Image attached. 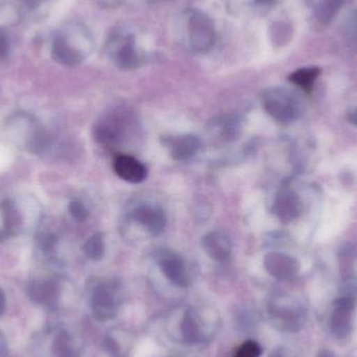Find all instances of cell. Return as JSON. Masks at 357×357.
I'll use <instances>...</instances> for the list:
<instances>
[{"instance_id": "6da1fadb", "label": "cell", "mask_w": 357, "mask_h": 357, "mask_svg": "<svg viewBox=\"0 0 357 357\" xmlns=\"http://www.w3.org/2000/svg\"><path fill=\"white\" fill-rule=\"evenodd\" d=\"M119 305L121 299L116 285L111 282H102L92 289L90 310L92 316L98 322H108L116 318Z\"/></svg>"}, {"instance_id": "7a4b0ae2", "label": "cell", "mask_w": 357, "mask_h": 357, "mask_svg": "<svg viewBox=\"0 0 357 357\" xmlns=\"http://www.w3.org/2000/svg\"><path fill=\"white\" fill-rule=\"evenodd\" d=\"M262 102L266 112L279 123H291L299 113L297 100L281 88L266 90L262 96Z\"/></svg>"}, {"instance_id": "3957f363", "label": "cell", "mask_w": 357, "mask_h": 357, "mask_svg": "<svg viewBox=\"0 0 357 357\" xmlns=\"http://www.w3.org/2000/svg\"><path fill=\"white\" fill-rule=\"evenodd\" d=\"M189 41L197 52H207L213 47L216 40L215 29L211 18L202 10L191 13L188 20Z\"/></svg>"}, {"instance_id": "277c9868", "label": "cell", "mask_w": 357, "mask_h": 357, "mask_svg": "<svg viewBox=\"0 0 357 357\" xmlns=\"http://www.w3.org/2000/svg\"><path fill=\"white\" fill-rule=\"evenodd\" d=\"M157 264L165 276L178 287H188L191 284L190 276L184 260L178 254L169 249H160L155 253Z\"/></svg>"}, {"instance_id": "5b68a950", "label": "cell", "mask_w": 357, "mask_h": 357, "mask_svg": "<svg viewBox=\"0 0 357 357\" xmlns=\"http://www.w3.org/2000/svg\"><path fill=\"white\" fill-rule=\"evenodd\" d=\"M29 299L42 307L56 310L60 299V285L52 279H37L27 287Z\"/></svg>"}, {"instance_id": "8992f818", "label": "cell", "mask_w": 357, "mask_h": 357, "mask_svg": "<svg viewBox=\"0 0 357 357\" xmlns=\"http://www.w3.org/2000/svg\"><path fill=\"white\" fill-rule=\"evenodd\" d=\"M136 222H139L153 236L162 234L167 228V218L159 206L144 204L138 206L133 212Z\"/></svg>"}, {"instance_id": "52a82bcc", "label": "cell", "mask_w": 357, "mask_h": 357, "mask_svg": "<svg viewBox=\"0 0 357 357\" xmlns=\"http://www.w3.org/2000/svg\"><path fill=\"white\" fill-rule=\"evenodd\" d=\"M264 264L266 272L279 280L293 278L299 271V264L295 258L278 252L266 254Z\"/></svg>"}, {"instance_id": "ba28073f", "label": "cell", "mask_w": 357, "mask_h": 357, "mask_svg": "<svg viewBox=\"0 0 357 357\" xmlns=\"http://www.w3.org/2000/svg\"><path fill=\"white\" fill-rule=\"evenodd\" d=\"M204 251L211 259L218 262H225L232 253V243L228 235L220 231L207 233L202 239Z\"/></svg>"}, {"instance_id": "9c48e42d", "label": "cell", "mask_w": 357, "mask_h": 357, "mask_svg": "<svg viewBox=\"0 0 357 357\" xmlns=\"http://www.w3.org/2000/svg\"><path fill=\"white\" fill-rule=\"evenodd\" d=\"M114 171L119 178L132 184L144 182L148 176V169L137 159L128 155H121L114 160Z\"/></svg>"}, {"instance_id": "30bf717a", "label": "cell", "mask_w": 357, "mask_h": 357, "mask_svg": "<svg viewBox=\"0 0 357 357\" xmlns=\"http://www.w3.org/2000/svg\"><path fill=\"white\" fill-rule=\"evenodd\" d=\"M52 54L56 62L67 67L77 66L84 59L82 52L73 46L66 35L62 33H58L52 42Z\"/></svg>"}, {"instance_id": "8fae6325", "label": "cell", "mask_w": 357, "mask_h": 357, "mask_svg": "<svg viewBox=\"0 0 357 357\" xmlns=\"http://www.w3.org/2000/svg\"><path fill=\"white\" fill-rule=\"evenodd\" d=\"M302 206L299 197L293 191H281L274 204V212L282 222L295 220L301 213Z\"/></svg>"}, {"instance_id": "7c38bea8", "label": "cell", "mask_w": 357, "mask_h": 357, "mask_svg": "<svg viewBox=\"0 0 357 357\" xmlns=\"http://www.w3.org/2000/svg\"><path fill=\"white\" fill-rule=\"evenodd\" d=\"M335 306L331 329L337 337H344L350 331V314L354 308V301L349 298H341L335 301Z\"/></svg>"}, {"instance_id": "4fadbf2b", "label": "cell", "mask_w": 357, "mask_h": 357, "mask_svg": "<svg viewBox=\"0 0 357 357\" xmlns=\"http://www.w3.org/2000/svg\"><path fill=\"white\" fill-rule=\"evenodd\" d=\"M183 341L187 345H197L203 342L205 333L199 314L193 310H186L180 325Z\"/></svg>"}, {"instance_id": "5bb4252c", "label": "cell", "mask_w": 357, "mask_h": 357, "mask_svg": "<svg viewBox=\"0 0 357 357\" xmlns=\"http://www.w3.org/2000/svg\"><path fill=\"white\" fill-rule=\"evenodd\" d=\"M123 126L119 119H109L96 128V139L98 144L106 148H115L121 144L123 137Z\"/></svg>"}, {"instance_id": "9a60e30c", "label": "cell", "mask_w": 357, "mask_h": 357, "mask_svg": "<svg viewBox=\"0 0 357 357\" xmlns=\"http://www.w3.org/2000/svg\"><path fill=\"white\" fill-rule=\"evenodd\" d=\"M115 63L123 70H132L139 65V56L136 50L133 36H127L121 41V46L115 52Z\"/></svg>"}, {"instance_id": "2e32d148", "label": "cell", "mask_w": 357, "mask_h": 357, "mask_svg": "<svg viewBox=\"0 0 357 357\" xmlns=\"http://www.w3.org/2000/svg\"><path fill=\"white\" fill-rule=\"evenodd\" d=\"M268 314L273 324L282 331H296L299 326L298 323V314L295 310L285 306L278 305L273 302L268 306Z\"/></svg>"}, {"instance_id": "e0dca14e", "label": "cell", "mask_w": 357, "mask_h": 357, "mask_svg": "<svg viewBox=\"0 0 357 357\" xmlns=\"http://www.w3.org/2000/svg\"><path fill=\"white\" fill-rule=\"evenodd\" d=\"M52 357H79V347L70 333L59 331L50 344Z\"/></svg>"}, {"instance_id": "ac0fdd59", "label": "cell", "mask_w": 357, "mask_h": 357, "mask_svg": "<svg viewBox=\"0 0 357 357\" xmlns=\"http://www.w3.org/2000/svg\"><path fill=\"white\" fill-rule=\"evenodd\" d=\"M199 146L201 142L197 136H180L171 144V155L177 161L188 160L197 154Z\"/></svg>"}, {"instance_id": "d6986e66", "label": "cell", "mask_w": 357, "mask_h": 357, "mask_svg": "<svg viewBox=\"0 0 357 357\" xmlns=\"http://www.w3.org/2000/svg\"><path fill=\"white\" fill-rule=\"evenodd\" d=\"M345 0H308L316 18L323 24H328L337 17Z\"/></svg>"}, {"instance_id": "ffe728a7", "label": "cell", "mask_w": 357, "mask_h": 357, "mask_svg": "<svg viewBox=\"0 0 357 357\" xmlns=\"http://www.w3.org/2000/svg\"><path fill=\"white\" fill-rule=\"evenodd\" d=\"M320 73L321 69L318 67H306V68L298 69L297 71L291 73L289 79L298 87L302 88L306 92H310Z\"/></svg>"}, {"instance_id": "44dd1931", "label": "cell", "mask_w": 357, "mask_h": 357, "mask_svg": "<svg viewBox=\"0 0 357 357\" xmlns=\"http://www.w3.org/2000/svg\"><path fill=\"white\" fill-rule=\"evenodd\" d=\"M2 211V218H3V232L0 233V235H3V237L10 236L14 234L15 231L20 226V216L18 212L15 209L14 205L10 201H6L0 206Z\"/></svg>"}, {"instance_id": "7402d4cb", "label": "cell", "mask_w": 357, "mask_h": 357, "mask_svg": "<svg viewBox=\"0 0 357 357\" xmlns=\"http://www.w3.org/2000/svg\"><path fill=\"white\" fill-rule=\"evenodd\" d=\"M84 251H85L86 256L90 260L98 261V260L102 259L105 254V243L102 235L100 233L92 235L88 239L87 243H85Z\"/></svg>"}, {"instance_id": "603a6c76", "label": "cell", "mask_w": 357, "mask_h": 357, "mask_svg": "<svg viewBox=\"0 0 357 357\" xmlns=\"http://www.w3.org/2000/svg\"><path fill=\"white\" fill-rule=\"evenodd\" d=\"M293 31L289 24L284 22L274 23L271 27V39L275 45H285L291 40Z\"/></svg>"}, {"instance_id": "cb8c5ba5", "label": "cell", "mask_w": 357, "mask_h": 357, "mask_svg": "<svg viewBox=\"0 0 357 357\" xmlns=\"http://www.w3.org/2000/svg\"><path fill=\"white\" fill-rule=\"evenodd\" d=\"M261 354L262 349L259 344L249 340L239 346L238 349L235 352L234 357H260Z\"/></svg>"}, {"instance_id": "d4e9b609", "label": "cell", "mask_w": 357, "mask_h": 357, "mask_svg": "<svg viewBox=\"0 0 357 357\" xmlns=\"http://www.w3.org/2000/svg\"><path fill=\"white\" fill-rule=\"evenodd\" d=\"M346 39L351 47L357 50V12L354 13L346 25Z\"/></svg>"}, {"instance_id": "484cf974", "label": "cell", "mask_w": 357, "mask_h": 357, "mask_svg": "<svg viewBox=\"0 0 357 357\" xmlns=\"http://www.w3.org/2000/svg\"><path fill=\"white\" fill-rule=\"evenodd\" d=\"M69 211H70L71 215L77 220H85L88 218V214H89L87 208L79 201L71 202L70 205H69Z\"/></svg>"}, {"instance_id": "4316f807", "label": "cell", "mask_w": 357, "mask_h": 357, "mask_svg": "<svg viewBox=\"0 0 357 357\" xmlns=\"http://www.w3.org/2000/svg\"><path fill=\"white\" fill-rule=\"evenodd\" d=\"M10 52V41H8V33L0 29V62L6 60Z\"/></svg>"}, {"instance_id": "83f0119b", "label": "cell", "mask_w": 357, "mask_h": 357, "mask_svg": "<svg viewBox=\"0 0 357 357\" xmlns=\"http://www.w3.org/2000/svg\"><path fill=\"white\" fill-rule=\"evenodd\" d=\"M105 347H106L107 351L114 357H121V350L119 347V343L115 341L113 337H107L105 340Z\"/></svg>"}, {"instance_id": "f1b7e54d", "label": "cell", "mask_w": 357, "mask_h": 357, "mask_svg": "<svg viewBox=\"0 0 357 357\" xmlns=\"http://www.w3.org/2000/svg\"><path fill=\"white\" fill-rule=\"evenodd\" d=\"M8 356V342L3 333L0 331V357Z\"/></svg>"}, {"instance_id": "f546056e", "label": "cell", "mask_w": 357, "mask_h": 357, "mask_svg": "<svg viewBox=\"0 0 357 357\" xmlns=\"http://www.w3.org/2000/svg\"><path fill=\"white\" fill-rule=\"evenodd\" d=\"M6 310V297L4 291L0 289V317L3 316Z\"/></svg>"}, {"instance_id": "4dcf8cb0", "label": "cell", "mask_w": 357, "mask_h": 357, "mask_svg": "<svg viewBox=\"0 0 357 357\" xmlns=\"http://www.w3.org/2000/svg\"><path fill=\"white\" fill-rule=\"evenodd\" d=\"M348 119H349L350 123H354V125L357 127V108L354 109V111H351Z\"/></svg>"}, {"instance_id": "1f68e13d", "label": "cell", "mask_w": 357, "mask_h": 357, "mask_svg": "<svg viewBox=\"0 0 357 357\" xmlns=\"http://www.w3.org/2000/svg\"><path fill=\"white\" fill-rule=\"evenodd\" d=\"M319 357H333V356H331V354H329V352L323 351L319 354Z\"/></svg>"}, {"instance_id": "d6a6232c", "label": "cell", "mask_w": 357, "mask_h": 357, "mask_svg": "<svg viewBox=\"0 0 357 357\" xmlns=\"http://www.w3.org/2000/svg\"><path fill=\"white\" fill-rule=\"evenodd\" d=\"M256 1L259 2V3L261 4H268L271 3V2L274 1V0H256Z\"/></svg>"}, {"instance_id": "836d02e7", "label": "cell", "mask_w": 357, "mask_h": 357, "mask_svg": "<svg viewBox=\"0 0 357 357\" xmlns=\"http://www.w3.org/2000/svg\"><path fill=\"white\" fill-rule=\"evenodd\" d=\"M268 357H283V356H281V354H276V352H274V354H271V356Z\"/></svg>"}, {"instance_id": "e575fe53", "label": "cell", "mask_w": 357, "mask_h": 357, "mask_svg": "<svg viewBox=\"0 0 357 357\" xmlns=\"http://www.w3.org/2000/svg\"><path fill=\"white\" fill-rule=\"evenodd\" d=\"M175 357H181V356H175Z\"/></svg>"}]
</instances>
